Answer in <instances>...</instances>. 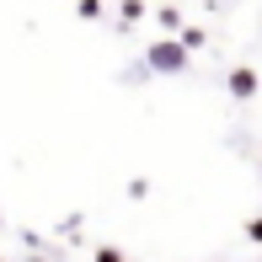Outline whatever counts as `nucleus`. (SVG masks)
Here are the masks:
<instances>
[{
  "label": "nucleus",
  "instance_id": "f257e3e1",
  "mask_svg": "<svg viewBox=\"0 0 262 262\" xmlns=\"http://www.w3.org/2000/svg\"><path fill=\"white\" fill-rule=\"evenodd\" d=\"M145 70H156V75H182L187 70V49L177 38H161V43H150V54H145Z\"/></svg>",
  "mask_w": 262,
  "mask_h": 262
},
{
  "label": "nucleus",
  "instance_id": "20e7f679",
  "mask_svg": "<svg viewBox=\"0 0 262 262\" xmlns=\"http://www.w3.org/2000/svg\"><path fill=\"white\" fill-rule=\"evenodd\" d=\"M246 235H252V241H262V220H252V225H246Z\"/></svg>",
  "mask_w": 262,
  "mask_h": 262
},
{
  "label": "nucleus",
  "instance_id": "f03ea898",
  "mask_svg": "<svg viewBox=\"0 0 262 262\" xmlns=\"http://www.w3.org/2000/svg\"><path fill=\"white\" fill-rule=\"evenodd\" d=\"M225 86H230V97H235V102H252V97H257V70H246V64H241V70H230V80H225Z\"/></svg>",
  "mask_w": 262,
  "mask_h": 262
},
{
  "label": "nucleus",
  "instance_id": "7ed1b4c3",
  "mask_svg": "<svg viewBox=\"0 0 262 262\" xmlns=\"http://www.w3.org/2000/svg\"><path fill=\"white\" fill-rule=\"evenodd\" d=\"M97 262H123V257H118L113 246H102V252H97Z\"/></svg>",
  "mask_w": 262,
  "mask_h": 262
}]
</instances>
